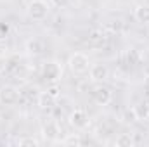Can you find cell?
<instances>
[{"instance_id":"obj_1","label":"cell","mask_w":149,"mask_h":147,"mask_svg":"<svg viewBox=\"0 0 149 147\" xmlns=\"http://www.w3.org/2000/svg\"><path fill=\"white\" fill-rule=\"evenodd\" d=\"M40 74H42L43 80L56 83V81H59L61 76H63V64L57 62V61H54V59H52V61H45V62L42 64V68H40Z\"/></svg>"},{"instance_id":"obj_2","label":"cell","mask_w":149,"mask_h":147,"mask_svg":"<svg viewBox=\"0 0 149 147\" xmlns=\"http://www.w3.org/2000/svg\"><path fill=\"white\" fill-rule=\"evenodd\" d=\"M88 64H90L88 55L83 54V52H74V54L70 55V59H68V68H70V71L73 74L87 73L88 71Z\"/></svg>"},{"instance_id":"obj_3","label":"cell","mask_w":149,"mask_h":147,"mask_svg":"<svg viewBox=\"0 0 149 147\" xmlns=\"http://www.w3.org/2000/svg\"><path fill=\"white\" fill-rule=\"evenodd\" d=\"M26 12L30 16V19L33 21H43L49 16V5L45 0H31L26 7Z\"/></svg>"},{"instance_id":"obj_4","label":"cell","mask_w":149,"mask_h":147,"mask_svg":"<svg viewBox=\"0 0 149 147\" xmlns=\"http://www.w3.org/2000/svg\"><path fill=\"white\" fill-rule=\"evenodd\" d=\"M17 102H19V92L14 87L0 88V104L2 106H16Z\"/></svg>"},{"instance_id":"obj_5","label":"cell","mask_w":149,"mask_h":147,"mask_svg":"<svg viewBox=\"0 0 149 147\" xmlns=\"http://www.w3.org/2000/svg\"><path fill=\"white\" fill-rule=\"evenodd\" d=\"M90 119H88V114L83 109H74L71 114H70V125L76 128V130H85L88 126Z\"/></svg>"},{"instance_id":"obj_6","label":"cell","mask_w":149,"mask_h":147,"mask_svg":"<svg viewBox=\"0 0 149 147\" xmlns=\"http://www.w3.org/2000/svg\"><path fill=\"white\" fill-rule=\"evenodd\" d=\"M59 133H61V130H59L57 121L50 119V121H45V123L42 125V137H43L45 140H49V142H56L57 137H59Z\"/></svg>"},{"instance_id":"obj_7","label":"cell","mask_w":149,"mask_h":147,"mask_svg":"<svg viewBox=\"0 0 149 147\" xmlns=\"http://www.w3.org/2000/svg\"><path fill=\"white\" fill-rule=\"evenodd\" d=\"M92 97H94V101H95L99 106H108L113 99V94H111V90L106 88V87H97V88L92 92Z\"/></svg>"},{"instance_id":"obj_8","label":"cell","mask_w":149,"mask_h":147,"mask_svg":"<svg viewBox=\"0 0 149 147\" xmlns=\"http://www.w3.org/2000/svg\"><path fill=\"white\" fill-rule=\"evenodd\" d=\"M109 76V69L106 64H94L90 68V80L95 81V83H101V81H106Z\"/></svg>"},{"instance_id":"obj_9","label":"cell","mask_w":149,"mask_h":147,"mask_svg":"<svg viewBox=\"0 0 149 147\" xmlns=\"http://www.w3.org/2000/svg\"><path fill=\"white\" fill-rule=\"evenodd\" d=\"M134 16H135V19H137L139 23L149 24V5H146V3L137 5L135 10H134Z\"/></svg>"},{"instance_id":"obj_10","label":"cell","mask_w":149,"mask_h":147,"mask_svg":"<svg viewBox=\"0 0 149 147\" xmlns=\"http://www.w3.org/2000/svg\"><path fill=\"white\" fill-rule=\"evenodd\" d=\"M26 50H28L30 55H40L45 50V47H43V43L38 38H31V40L26 42Z\"/></svg>"},{"instance_id":"obj_11","label":"cell","mask_w":149,"mask_h":147,"mask_svg":"<svg viewBox=\"0 0 149 147\" xmlns=\"http://www.w3.org/2000/svg\"><path fill=\"white\" fill-rule=\"evenodd\" d=\"M38 106L42 107V109H52L54 107V104H56V99L52 97V95H49L47 92H42L40 95H38Z\"/></svg>"},{"instance_id":"obj_12","label":"cell","mask_w":149,"mask_h":147,"mask_svg":"<svg viewBox=\"0 0 149 147\" xmlns=\"http://www.w3.org/2000/svg\"><path fill=\"white\" fill-rule=\"evenodd\" d=\"M114 144L120 147H130V146H134V139H132L130 133H121L120 137H116Z\"/></svg>"},{"instance_id":"obj_13","label":"cell","mask_w":149,"mask_h":147,"mask_svg":"<svg viewBox=\"0 0 149 147\" xmlns=\"http://www.w3.org/2000/svg\"><path fill=\"white\" fill-rule=\"evenodd\" d=\"M121 119L125 121V123H135L139 118H137V112L134 107H128V109L123 111V116H121Z\"/></svg>"},{"instance_id":"obj_14","label":"cell","mask_w":149,"mask_h":147,"mask_svg":"<svg viewBox=\"0 0 149 147\" xmlns=\"http://www.w3.org/2000/svg\"><path fill=\"white\" fill-rule=\"evenodd\" d=\"M134 109H135V112H137V118H139V119H142V118H148V114H149V106L146 104V102H139L137 106H134Z\"/></svg>"},{"instance_id":"obj_15","label":"cell","mask_w":149,"mask_h":147,"mask_svg":"<svg viewBox=\"0 0 149 147\" xmlns=\"http://www.w3.org/2000/svg\"><path fill=\"white\" fill-rule=\"evenodd\" d=\"M17 144L21 147H26V146H30V147H38L40 146V142H38L35 137H21L19 140H17Z\"/></svg>"},{"instance_id":"obj_16","label":"cell","mask_w":149,"mask_h":147,"mask_svg":"<svg viewBox=\"0 0 149 147\" xmlns=\"http://www.w3.org/2000/svg\"><path fill=\"white\" fill-rule=\"evenodd\" d=\"M63 144L64 146H81L83 144V140L78 137V135H74V133H70L64 140H63Z\"/></svg>"},{"instance_id":"obj_17","label":"cell","mask_w":149,"mask_h":147,"mask_svg":"<svg viewBox=\"0 0 149 147\" xmlns=\"http://www.w3.org/2000/svg\"><path fill=\"white\" fill-rule=\"evenodd\" d=\"M9 31H10L9 24L7 23H0V40H5L9 37Z\"/></svg>"},{"instance_id":"obj_18","label":"cell","mask_w":149,"mask_h":147,"mask_svg":"<svg viewBox=\"0 0 149 147\" xmlns=\"http://www.w3.org/2000/svg\"><path fill=\"white\" fill-rule=\"evenodd\" d=\"M47 94H49V95H52L54 99H57V97L61 95V90H59V87H57V85H50V87L47 88Z\"/></svg>"},{"instance_id":"obj_19","label":"cell","mask_w":149,"mask_h":147,"mask_svg":"<svg viewBox=\"0 0 149 147\" xmlns=\"http://www.w3.org/2000/svg\"><path fill=\"white\" fill-rule=\"evenodd\" d=\"M5 69H7V59H5V55L0 54V73H3Z\"/></svg>"},{"instance_id":"obj_20","label":"cell","mask_w":149,"mask_h":147,"mask_svg":"<svg viewBox=\"0 0 149 147\" xmlns=\"http://www.w3.org/2000/svg\"><path fill=\"white\" fill-rule=\"evenodd\" d=\"M68 2H70V0H52V3H54L56 7H66Z\"/></svg>"},{"instance_id":"obj_21","label":"cell","mask_w":149,"mask_h":147,"mask_svg":"<svg viewBox=\"0 0 149 147\" xmlns=\"http://www.w3.org/2000/svg\"><path fill=\"white\" fill-rule=\"evenodd\" d=\"M148 119H149V114H148Z\"/></svg>"},{"instance_id":"obj_22","label":"cell","mask_w":149,"mask_h":147,"mask_svg":"<svg viewBox=\"0 0 149 147\" xmlns=\"http://www.w3.org/2000/svg\"><path fill=\"white\" fill-rule=\"evenodd\" d=\"M148 87H149V83H148Z\"/></svg>"}]
</instances>
